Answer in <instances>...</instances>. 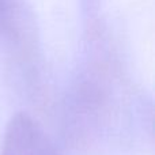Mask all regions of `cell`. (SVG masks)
I'll return each instance as SVG.
<instances>
[{"label": "cell", "mask_w": 155, "mask_h": 155, "mask_svg": "<svg viewBox=\"0 0 155 155\" xmlns=\"http://www.w3.org/2000/svg\"><path fill=\"white\" fill-rule=\"evenodd\" d=\"M2 155H56L44 131L25 113L12 117L7 127Z\"/></svg>", "instance_id": "1"}]
</instances>
